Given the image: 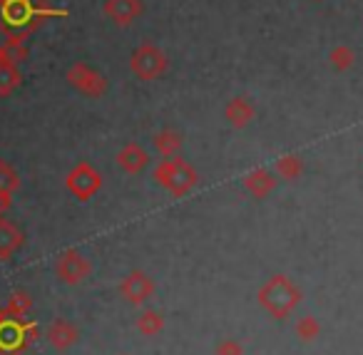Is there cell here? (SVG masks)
<instances>
[{"mask_svg":"<svg viewBox=\"0 0 363 355\" xmlns=\"http://www.w3.org/2000/svg\"><path fill=\"white\" fill-rule=\"evenodd\" d=\"M169 67V60H167L164 50L152 43H142L130 57V70L137 80H145V82H152L157 77H162Z\"/></svg>","mask_w":363,"mask_h":355,"instance_id":"obj_1","label":"cell"},{"mask_svg":"<svg viewBox=\"0 0 363 355\" xmlns=\"http://www.w3.org/2000/svg\"><path fill=\"white\" fill-rule=\"evenodd\" d=\"M155 179L160 184H164L167 189H172L174 194H182V191H187L189 186L197 181V174L192 171V167L184 164L182 159H169V162H162L160 167L155 169Z\"/></svg>","mask_w":363,"mask_h":355,"instance_id":"obj_2","label":"cell"},{"mask_svg":"<svg viewBox=\"0 0 363 355\" xmlns=\"http://www.w3.org/2000/svg\"><path fill=\"white\" fill-rule=\"evenodd\" d=\"M67 82L80 95L92 97V100H97V97H102L107 92V80L97 70H92L90 65H85V62H75L67 70Z\"/></svg>","mask_w":363,"mask_h":355,"instance_id":"obj_3","label":"cell"},{"mask_svg":"<svg viewBox=\"0 0 363 355\" xmlns=\"http://www.w3.org/2000/svg\"><path fill=\"white\" fill-rule=\"evenodd\" d=\"M67 189L80 199H87L100 189V174L90 164H77L67 176Z\"/></svg>","mask_w":363,"mask_h":355,"instance_id":"obj_4","label":"cell"},{"mask_svg":"<svg viewBox=\"0 0 363 355\" xmlns=\"http://www.w3.org/2000/svg\"><path fill=\"white\" fill-rule=\"evenodd\" d=\"M105 16L110 18L115 26L127 28L137 21V16L142 13V3L140 0H105V6H102Z\"/></svg>","mask_w":363,"mask_h":355,"instance_id":"obj_5","label":"cell"},{"mask_svg":"<svg viewBox=\"0 0 363 355\" xmlns=\"http://www.w3.org/2000/svg\"><path fill=\"white\" fill-rule=\"evenodd\" d=\"M224 117H227L232 127L244 130V127L254 120V105L247 97H234V100H229L227 107H224Z\"/></svg>","mask_w":363,"mask_h":355,"instance_id":"obj_6","label":"cell"},{"mask_svg":"<svg viewBox=\"0 0 363 355\" xmlns=\"http://www.w3.org/2000/svg\"><path fill=\"white\" fill-rule=\"evenodd\" d=\"M60 274L65 276L67 281H80L82 276L87 274V264H85V259H82L80 254H75V251H67L65 256L60 259Z\"/></svg>","mask_w":363,"mask_h":355,"instance_id":"obj_7","label":"cell"},{"mask_svg":"<svg viewBox=\"0 0 363 355\" xmlns=\"http://www.w3.org/2000/svg\"><path fill=\"white\" fill-rule=\"evenodd\" d=\"M117 162H120L122 169H125V171H140L142 167H145L147 162H150V157H147V152L142 150L140 145H127L125 150L120 152Z\"/></svg>","mask_w":363,"mask_h":355,"instance_id":"obj_8","label":"cell"},{"mask_svg":"<svg viewBox=\"0 0 363 355\" xmlns=\"http://www.w3.org/2000/svg\"><path fill=\"white\" fill-rule=\"evenodd\" d=\"M23 75L13 62H0V97H8L21 87Z\"/></svg>","mask_w":363,"mask_h":355,"instance_id":"obj_9","label":"cell"},{"mask_svg":"<svg viewBox=\"0 0 363 355\" xmlns=\"http://www.w3.org/2000/svg\"><path fill=\"white\" fill-rule=\"evenodd\" d=\"M152 145H155V150L160 152L162 157H172L179 152L182 147V137L177 135L174 130H162L155 135V140H152Z\"/></svg>","mask_w":363,"mask_h":355,"instance_id":"obj_10","label":"cell"},{"mask_svg":"<svg viewBox=\"0 0 363 355\" xmlns=\"http://www.w3.org/2000/svg\"><path fill=\"white\" fill-rule=\"evenodd\" d=\"M21 246V234H18L16 226L6 224V221H0V254L8 256L13 249Z\"/></svg>","mask_w":363,"mask_h":355,"instance_id":"obj_11","label":"cell"},{"mask_svg":"<svg viewBox=\"0 0 363 355\" xmlns=\"http://www.w3.org/2000/svg\"><path fill=\"white\" fill-rule=\"evenodd\" d=\"M328 60H331V65L336 67V70H348V67L353 65V60H356V55H353L351 47L336 45L331 52H328Z\"/></svg>","mask_w":363,"mask_h":355,"instance_id":"obj_12","label":"cell"},{"mask_svg":"<svg viewBox=\"0 0 363 355\" xmlns=\"http://www.w3.org/2000/svg\"><path fill=\"white\" fill-rule=\"evenodd\" d=\"M272 184H274V179L267 174V171H252V174L247 176V186L254 191V194H267L269 189H272Z\"/></svg>","mask_w":363,"mask_h":355,"instance_id":"obj_13","label":"cell"},{"mask_svg":"<svg viewBox=\"0 0 363 355\" xmlns=\"http://www.w3.org/2000/svg\"><path fill=\"white\" fill-rule=\"evenodd\" d=\"M13 189H18V174L8 164H3V162H0V191L11 194Z\"/></svg>","mask_w":363,"mask_h":355,"instance_id":"obj_14","label":"cell"},{"mask_svg":"<svg viewBox=\"0 0 363 355\" xmlns=\"http://www.w3.org/2000/svg\"><path fill=\"white\" fill-rule=\"evenodd\" d=\"M8 204H11V194H6V191H0V211H6Z\"/></svg>","mask_w":363,"mask_h":355,"instance_id":"obj_15","label":"cell"},{"mask_svg":"<svg viewBox=\"0 0 363 355\" xmlns=\"http://www.w3.org/2000/svg\"><path fill=\"white\" fill-rule=\"evenodd\" d=\"M0 62H6V45L0 43Z\"/></svg>","mask_w":363,"mask_h":355,"instance_id":"obj_16","label":"cell"}]
</instances>
